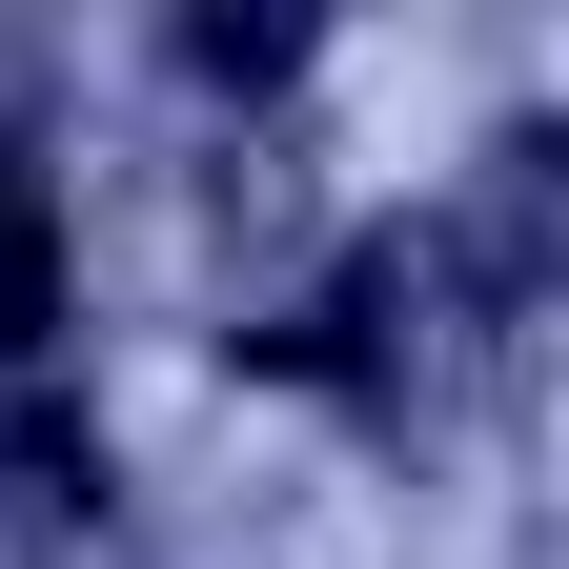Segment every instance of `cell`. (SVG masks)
<instances>
[{"mask_svg": "<svg viewBox=\"0 0 569 569\" xmlns=\"http://www.w3.org/2000/svg\"><path fill=\"white\" fill-rule=\"evenodd\" d=\"M509 346H529V284H488L468 224H367L306 306L244 326V367H306V387H346L367 427H448Z\"/></svg>", "mask_w": 569, "mask_h": 569, "instance_id": "obj_1", "label": "cell"}, {"mask_svg": "<svg viewBox=\"0 0 569 569\" xmlns=\"http://www.w3.org/2000/svg\"><path fill=\"white\" fill-rule=\"evenodd\" d=\"M0 468L21 488H102L82 407H61V183L0 142Z\"/></svg>", "mask_w": 569, "mask_h": 569, "instance_id": "obj_2", "label": "cell"}, {"mask_svg": "<svg viewBox=\"0 0 569 569\" xmlns=\"http://www.w3.org/2000/svg\"><path fill=\"white\" fill-rule=\"evenodd\" d=\"M183 82H224V102L244 82H306V21H183Z\"/></svg>", "mask_w": 569, "mask_h": 569, "instance_id": "obj_3", "label": "cell"}]
</instances>
